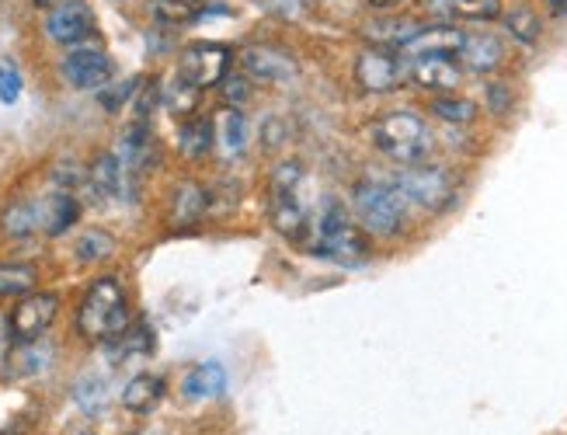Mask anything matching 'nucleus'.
<instances>
[{
    "mask_svg": "<svg viewBox=\"0 0 567 435\" xmlns=\"http://www.w3.org/2000/svg\"><path fill=\"white\" fill-rule=\"evenodd\" d=\"M365 143L377 157H383L393 167H414L435 160L442 139L432 126L429 112L422 108H390L369 118Z\"/></svg>",
    "mask_w": 567,
    "mask_h": 435,
    "instance_id": "f257e3e1",
    "label": "nucleus"
},
{
    "mask_svg": "<svg viewBox=\"0 0 567 435\" xmlns=\"http://www.w3.org/2000/svg\"><path fill=\"white\" fill-rule=\"evenodd\" d=\"M307 248H310V255L324 258L331 265H341V269H362V265L377 258L373 237L362 230L349 203H341L334 196L320 203V216L313 220Z\"/></svg>",
    "mask_w": 567,
    "mask_h": 435,
    "instance_id": "f03ea898",
    "label": "nucleus"
},
{
    "mask_svg": "<svg viewBox=\"0 0 567 435\" xmlns=\"http://www.w3.org/2000/svg\"><path fill=\"white\" fill-rule=\"evenodd\" d=\"M349 209L373 240H404L414 224V209L390 178L362 175L349 185Z\"/></svg>",
    "mask_w": 567,
    "mask_h": 435,
    "instance_id": "7ed1b4c3",
    "label": "nucleus"
},
{
    "mask_svg": "<svg viewBox=\"0 0 567 435\" xmlns=\"http://www.w3.org/2000/svg\"><path fill=\"white\" fill-rule=\"evenodd\" d=\"M78 334L94 345H112L118 334H126L133 324V307H130V289L118 276H97L78 303Z\"/></svg>",
    "mask_w": 567,
    "mask_h": 435,
    "instance_id": "20e7f679",
    "label": "nucleus"
},
{
    "mask_svg": "<svg viewBox=\"0 0 567 435\" xmlns=\"http://www.w3.org/2000/svg\"><path fill=\"white\" fill-rule=\"evenodd\" d=\"M268 224H272L286 240H300L313 230V213L307 203V167L303 160L286 157L268 172Z\"/></svg>",
    "mask_w": 567,
    "mask_h": 435,
    "instance_id": "39448f33",
    "label": "nucleus"
},
{
    "mask_svg": "<svg viewBox=\"0 0 567 435\" xmlns=\"http://www.w3.org/2000/svg\"><path fill=\"white\" fill-rule=\"evenodd\" d=\"M398 191L408 199V206L414 213L425 216H442L450 213L460 199H463V178L453 164L442 160H425L414 167H398L393 175H386Z\"/></svg>",
    "mask_w": 567,
    "mask_h": 435,
    "instance_id": "423d86ee",
    "label": "nucleus"
},
{
    "mask_svg": "<svg viewBox=\"0 0 567 435\" xmlns=\"http://www.w3.org/2000/svg\"><path fill=\"white\" fill-rule=\"evenodd\" d=\"M352 81L362 94L386 99L408 87V56L398 50H383V45H365L352 60Z\"/></svg>",
    "mask_w": 567,
    "mask_h": 435,
    "instance_id": "0eeeda50",
    "label": "nucleus"
},
{
    "mask_svg": "<svg viewBox=\"0 0 567 435\" xmlns=\"http://www.w3.org/2000/svg\"><path fill=\"white\" fill-rule=\"evenodd\" d=\"M460 63L471 77H498L512 63V42L491 25L481 29H466L463 50H460Z\"/></svg>",
    "mask_w": 567,
    "mask_h": 435,
    "instance_id": "6e6552de",
    "label": "nucleus"
},
{
    "mask_svg": "<svg viewBox=\"0 0 567 435\" xmlns=\"http://www.w3.org/2000/svg\"><path fill=\"white\" fill-rule=\"evenodd\" d=\"M60 293H42V289H35V293L29 297H21L18 307L11 310V318H8V338L14 345H24V342H42L45 331L56 324L60 318Z\"/></svg>",
    "mask_w": 567,
    "mask_h": 435,
    "instance_id": "1a4fd4ad",
    "label": "nucleus"
},
{
    "mask_svg": "<svg viewBox=\"0 0 567 435\" xmlns=\"http://www.w3.org/2000/svg\"><path fill=\"white\" fill-rule=\"evenodd\" d=\"M230 63H234V56L224 42H192L178 56V77L188 81L192 87L209 91L227 81Z\"/></svg>",
    "mask_w": 567,
    "mask_h": 435,
    "instance_id": "9d476101",
    "label": "nucleus"
},
{
    "mask_svg": "<svg viewBox=\"0 0 567 435\" xmlns=\"http://www.w3.org/2000/svg\"><path fill=\"white\" fill-rule=\"evenodd\" d=\"M60 77L73 91H102L115 77V63L102 45H73L60 60Z\"/></svg>",
    "mask_w": 567,
    "mask_h": 435,
    "instance_id": "9b49d317",
    "label": "nucleus"
},
{
    "mask_svg": "<svg viewBox=\"0 0 567 435\" xmlns=\"http://www.w3.org/2000/svg\"><path fill=\"white\" fill-rule=\"evenodd\" d=\"M240 66L244 74L258 84H272V87H286L300 77V63L289 50L282 45H272V42H251L240 50Z\"/></svg>",
    "mask_w": 567,
    "mask_h": 435,
    "instance_id": "f8f14e48",
    "label": "nucleus"
},
{
    "mask_svg": "<svg viewBox=\"0 0 567 435\" xmlns=\"http://www.w3.org/2000/svg\"><path fill=\"white\" fill-rule=\"evenodd\" d=\"M94 29H97V18L84 0H60V4H53L42 18L45 39L63 45V50H73V45H84L87 39H94Z\"/></svg>",
    "mask_w": 567,
    "mask_h": 435,
    "instance_id": "ddd939ff",
    "label": "nucleus"
},
{
    "mask_svg": "<svg viewBox=\"0 0 567 435\" xmlns=\"http://www.w3.org/2000/svg\"><path fill=\"white\" fill-rule=\"evenodd\" d=\"M547 29H550V18L544 14V8L533 4V0H508L505 14L498 21V32L523 53H536L539 45L547 42Z\"/></svg>",
    "mask_w": 567,
    "mask_h": 435,
    "instance_id": "4468645a",
    "label": "nucleus"
},
{
    "mask_svg": "<svg viewBox=\"0 0 567 435\" xmlns=\"http://www.w3.org/2000/svg\"><path fill=\"white\" fill-rule=\"evenodd\" d=\"M466 77L471 74H466L456 56H408V87L422 91L425 99L463 91Z\"/></svg>",
    "mask_w": 567,
    "mask_h": 435,
    "instance_id": "2eb2a0df",
    "label": "nucleus"
},
{
    "mask_svg": "<svg viewBox=\"0 0 567 435\" xmlns=\"http://www.w3.org/2000/svg\"><path fill=\"white\" fill-rule=\"evenodd\" d=\"M425 25H429V18L425 14H411V11H401V14H373L369 21H362V32L359 35L365 39V45H383V50L404 53Z\"/></svg>",
    "mask_w": 567,
    "mask_h": 435,
    "instance_id": "dca6fc26",
    "label": "nucleus"
},
{
    "mask_svg": "<svg viewBox=\"0 0 567 435\" xmlns=\"http://www.w3.org/2000/svg\"><path fill=\"white\" fill-rule=\"evenodd\" d=\"M115 157L122 160V167H126L130 175H146L154 172L157 160H161V143L151 130V123H143V118H136L133 126L122 130L118 143H115Z\"/></svg>",
    "mask_w": 567,
    "mask_h": 435,
    "instance_id": "f3484780",
    "label": "nucleus"
},
{
    "mask_svg": "<svg viewBox=\"0 0 567 435\" xmlns=\"http://www.w3.org/2000/svg\"><path fill=\"white\" fill-rule=\"evenodd\" d=\"M136 182V175H130L122 160L115 157V151L97 154L87 167V191H91V203L105 206L112 199H122V191H130V185Z\"/></svg>",
    "mask_w": 567,
    "mask_h": 435,
    "instance_id": "a211bd4d",
    "label": "nucleus"
},
{
    "mask_svg": "<svg viewBox=\"0 0 567 435\" xmlns=\"http://www.w3.org/2000/svg\"><path fill=\"white\" fill-rule=\"evenodd\" d=\"M213 206V191L199 182H178L175 188H171V196H167V224L171 227H195V224H203L206 220V213Z\"/></svg>",
    "mask_w": 567,
    "mask_h": 435,
    "instance_id": "6ab92c4d",
    "label": "nucleus"
},
{
    "mask_svg": "<svg viewBox=\"0 0 567 435\" xmlns=\"http://www.w3.org/2000/svg\"><path fill=\"white\" fill-rule=\"evenodd\" d=\"M425 112L435 123H442L446 130H471L481 123V102L471 99V94L463 91H450V94H432L425 99Z\"/></svg>",
    "mask_w": 567,
    "mask_h": 435,
    "instance_id": "aec40b11",
    "label": "nucleus"
},
{
    "mask_svg": "<svg viewBox=\"0 0 567 435\" xmlns=\"http://www.w3.org/2000/svg\"><path fill=\"white\" fill-rule=\"evenodd\" d=\"M463 39H466V25H456V21H429L404 50V56H456L460 60Z\"/></svg>",
    "mask_w": 567,
    "mask_h": 435,
    "instance_id": "412c9836",
    "label": "nucleus"
},
{
    "mask_svg": "<svg viewBox=\"0 0 567 435\" xmlns=\"http://www.w3.org/2000/svg\"><path fill=\"white\" fill-rule=\"evenodd\" d=\"M81 199L78 191L70 188H53L49 196L39 199V220H42V234L45 237H63L70 234L73 227H78L81 220Z\"/></svg>",
    "mask_w": 567,
    "mask_h": 435,
    "instance_id": "4be33fe9",
    "label": "nucleus"
},
{
    "mask_svg": "<svg viewBox=\"0 0 567 435\" xmlns=\"http://www.w3.org/2000/svg\"><path fill=\"white\" fill-rule=\"evenodd\" d=\"M178 391H182L185 401H195V404L224 397V391H227V370H224V362H216V359L195 362V366L182 376Z\"/></svg>",
    "mask_w": 567,
    "mask_h": 435,
    "instance_id": "5701e85b",
    "label": "nucleus"
},
{
    "mask_svg": "<svg viewBox=\"0 0 567 435\" xmlns=\"http://www.w3.org/2000/svg\"><path fill=\"white\" fill-rule=\"evenodd\" d=\"M481 112L487 118H495V123H508V118L519 115V105H523V94H519V84L508 81L505 74L498 77H484L481 81Z\"/></svg>",
    "mask_w": 567,
    "mask_h": 435,
    "instance_id": "b1692460",
    "label": "nucleus"
},
{
    "mask_svg": "<svg viewBox=\"0 0 567 435\" xmlns=\"http://www.w3.org/2000/svg\"><path fill=\"white\" fill-rule=\"evenodd\" d=\"M164 397H167V380L157 373H136L118 394L122 407H126L130 415H151V411L161 407Z\"/></svg>",
    "mask_w": 567,
    "mask_h": 435,
    "instance_id": "393cba45",
    "label": "nucleus"
},
{
    "mask_svg": "<svg viewBox=\"0 0 567 435\" xmlns=\"http://www.w3.org/2000/svg\"><path fill=\"white\" fill-rule=\"evenodd\" d=\"M216 151V123L209 115H188L178 126V154L185 160H206Z\"/></svg>",
    "mask_w": 567,
    "mask_h": 435,
    "instance_id": "a878e982",
    "label": "nucleus"
},
{
    "mask_svg": "<svg viewBox=\"0 0 567 435\" xmlns=\"http://www.w3.org/2000/svg\"><path fill=\"white\" fill-rule=\"evenodd\" d=\"M251 143V123L244 108H227L216 123V147L224 151V157H240Z\"/></svg>",
    "mask_w": 567,
    "mask_h": 435,
    "instance_id": "bb28decb",
    "label": "nucleus"
},
{
    "mask_svg": "<svg viewBox=\"0 0 567 435\" xmlns=\"http://www.w3.org/2000/svg\"><path fill=\"white\" fill-rule=\"evenodd\" d=\"M42 230V220H39V199H14L4 206L0 213V234L11 237V240H24Z\"/></svg>",
    "mask_w": 567,
    "mask_h": 435,
    "instance_id": "cd10ccee",
    "label": "nucleus"
},
{
    "mask_svg": "<svg viewBox=\"0 0 567 435\" xmlns=\"http://www.w3.org/2000/svg\"><path fill=\"white\" fill-rule=\"evenodd\" d=\"M39 269L29 261H0V300H21L35 293Z\"/></svg>",
    "mask_w": 567,
    "mask_h": 435,
    "instance_id": "c85d7f7f",
    "label": "nucleus"
},
{
    "mask_svg": "<svg viewBox=\"0 0 567 435\" xmlns=\"http://www.w3.org/2000/svg\"><path fill=\"white\" fill-rule=\"evenodd\" d=\"M115 251H118V240L109 230H84L78 237V245H73L78 265H102V261L115 258Z\"/></svg>",
    "mask_w": 567,
    "mask_h": 435,
    "instance_id": "c756f323",
    "label": "nucleus"
},
{
    "mask_svg": "<svg viewBox=\"0 0 567 435\" xmlns=\"http://www.w3.org/2000/svg\"><path fill=\"white\" fill-rule=\"evenodd\" d=\"M73 401H78V407L91 418L105 415V411H109V383H105V376H97V373L81 376L78 383H73Z\"/></svg>",
    "mask_w": 567,
    "mask_h": 435,
    "instance_id": "7c9ffc66",
    "label": "nucleus"
},
{
    "mask_svg": "<svg viewBox=\"0 0 567 435\" xmlns=\"http://www.w3.org/2000/svg\"><path fill=\"white\" fill-rule=\"evenodd\" d=\"M49 352L42 342H24V345H14V352H11V366H8V373L11 376H35V373H42L45 366H49Z\"/></svg>",
    "mask_w": 567,
    "mask_h": 435,
    "instance_id": "2f4dec72",
    "label": "nucleus"
},
{
    "mask_svg": "<svg viewBox=\"0 0 567 435\" xmlns=\"http://www.w3.org/2000/svg\"><path fill=\"white\" fill-rule=\"evenodd\" d=\"M199 87H192L188 81H182V77H175V84H171L167 91H164V105L175 112V115H192L195 112V105H199Z\"/></svg>",
    "mask_w": 567,
    "mask_h": 435,
    "instance_id": "473e14b6",
    "label": "nucleus"
},
{
    "mask_svg": "<svg viewBox=\"0 0 567 435\" xmlns=\"http://www.w3.org/2000/svg\"><path fill=\"white\" fill-rule=\"evenodd\" d=\"M219 99H224L227 108H244L255 99V87L248 74H227V81L219 84Z\"/></svg>",
    "mask_w": 567,
    "mask_h": 435,
    "instance_id": "72a5a7b5",
    "label": "nucleus"
},
{
    "mask_svg": "<svg viewBox=\"0 0 567 435\" xmlns=\"http://www.w3.org/2000/svg\"><path fill=\"white\" fill-rule=\"evenodd\" d=\"M140 91V77H133V81H122V84H105L102 91H97V102L105 105V112H122V105L126 102H133V94Z\"/></svg>",
    "mask_w": 567,
    "mask_h": 435,
    "instance_id": "f704fd0d",
    "label": "nucleus"
},
{
    "mask_svg": "<svg viewBox=\"0 0 567 435\" xmlns=\"http://www.w3.org/2000/svg\"><path fill=\"white\" fill-rule=\"evenodd\" d=\"M53 185H56V188L78 191L81 185H87V167H81L78 160H60V164L53 167Z\"/></svg>",
    "mask_w": 567,
    "mask_h": 435,
    "instance_id": "c9c22d12",
    "label": "nucleus"
},
{
    "mask_svg": "<svg viewBox=\"0 0 567 435\" xmlns=\"http://www.w3.org/2000/svg\"><path fill=\"white\" fill-rule=\"evenodd\" d=\"M24 91V81L18 74V66L11 63H0V105H14Z\"/></svg>",
    "mask_w": 567,
    "mask_h": 435,
    "instance_id": "e433bc0d",
    "label": "nucleus"
},
{
    "mask_svg": "<svg viewBox=\"0 0 567 435\" xmlns=\"http://www.w3.org/2000/svg\"><path fill=\"white\" fill-rule=\"evenodd\" d=\"M286 139H289V126L282 123L279 115H272L268 123L261 126V147L265 151H279V147H286Z\"/></svg>",
    "mask_w": 567,
    "mask_h": 435,
    "instance_id": "4c0bfd02",
    "label": "nucleus"
},
{
    "mask_svg": "<svg viewBox=\"0 0 567 435\" xmlns=\"http://www.w3.org/2000/svg\"><path fill=\"white\" fill-rule=\"evenodd\" d=\"M417 0H365V8L373 14H401V11H411Z\"/></svg>",
    "mask_w": 567,
    "mask_h": 435,
    "instance_id": "58836bf2",
    "label": "nucleus"
},
{
    "mask_svg": "<svg viewBox=\"0 0 567 435\" xmlns=\"http://www.w3.org/2000/svg\"><path fill=\"white\" fill-rule=\"evenodd\" d=\"M539 8L550 21H564L567 18V0H539Z\"/></svg>",
    "mask_w": 567,
    "mask_h": 435,
    "instance_id": "ea45409f",
    "label": "nucleus"
},
{
    "mask_svg": "<svg viewBox=\"0 0 567 435\" xmlns=\"http://www.w3.org/2000/svg\"><path fill=\"white\" fill-rule=\"evenodd\" d=\"M133 435H164V432H157V428H143V432H133Z\"/></svg>",
    "mask_w": 567,
    "mask_h": 435,
    "instance_id": "a19ab883",
    "label": "nucleus"
},
{
    "mask_svg": "<svg viewBox=\"0 0 567 435\" xmlns=\"http://www.w3.org/2000/svg\"><path fill=\"white\" fill-rule=\"evenodd\" d=\"M35 4H42V8H53V4H60V0H35Z\"/></svg>",
    "mask_w": 567,
    "mask_h": 435,
    "instance_id": "79ce46f5",
    "label": "nucleus"
},
{
    "mask_svg": "<svg viewBox=\"0 0 567 435\" xmlns=\"http://www.w3.org/2000/svg\"><path fill=\"white\" fill-rule=\"evenodd\" d=\"M73 435H97V432H87V428H84V432H73Z\"/></svg>",
    "mask_w": 567,
    "mask_h": 435,
    "instance_id": "37998d69",
    "label": "nucleus"
}]
</instances>
